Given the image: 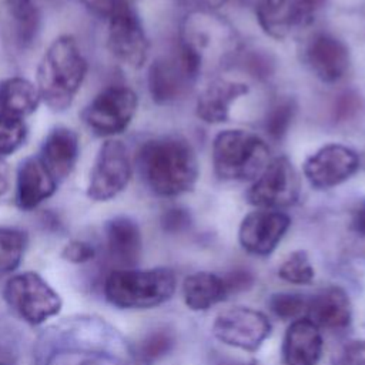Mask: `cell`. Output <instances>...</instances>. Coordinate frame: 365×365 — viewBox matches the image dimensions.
<instances>
[{"label":"cell","instance_id":"obj_1","mask_svg":"<svg viewBox=\"0 0 365 365\" xmlns=\"http://www.w3.org/2000/svg\"><path fill=\"white\" fill-rule=\"evenodd\" d=\"M137 161L144 182L161 197L188 192L198 180L195 153L181 137L170 135L145 141Z\"/></svg>","mask_w":365,"mask_h":365},{"label":"cell","instance_id":"obj_2","mask_svg":"<svg viewBox=\"0 0 365 365\" xmlns=\"http://www.w3.org/2000/svg\"><path fill=\"white\" fill-rule=\"evenodd\" d=\"M235 30L212 13H190L180 33L178 54L197 78L210 64H225L235 57Z\"/></svg>","mask_w":365,"mask_h":365},{"label":"cell","instance_id":"obj_3","mask_svg":"<svg viewBox=\"0 0 365 365\" xmlns=\"http://www.w3.org/2000/svg\"><path fill=\"white\" fill-rule=\"evenodd\" d=\"M87 63L71 36H60L48 46L37 68V90L54 110L68 108L81 87Z\"/></svg>","mask_w":365,"mask_h":365},{"label":"cell","instance_id":"obj_4","mask_svg":"<svg viewBox=\"0 0 365 365\" xmlns=\"http://www.w3.org/2000/svg\"><path fill=\"white\" fill-rule=\"evenodd\" d=\"M177 285L170 268L113 271L104 282L107 301L118 308H151L168 301Z\"/></svg>","mask_w":365,"mask_h":365},{"label":"cell","instance_id":"obj_5","mask_svg":"<svg viewBox=\"0 0 365 365\" xmlns=\"http://www.w3.org/2000/svg\"><path fill=\"white\" fill-rule=\"evenodd\" d=\"M269 163V148L258 135L244 130H224L212 143L214 171L221 180H255Z\"/></svg>","mask_w":365,"mask_h":365},{"label":"cell","instance_id":"obj_6","mask_svg":"<svg viewBox=\"0 0 365 365\" xmlns=\"http://www.w3.org/2000/svg\"><path fill=\"white\" fill-rule=\"evenodd\" d=\"M4 299L31 325H40L57 315L63 305L60 295L34 271L13 275L6 282Z\"/></svg>","mask_w":365,"mask_h":365},{"label":"cell","instance_id":"obj_7","mask_svg":"<svg viewBox=\"0 0 365 365\" xmlns=\"http://www.w3.org/2000/svg\"><path fill=\"white\" fill-rule=\"evenodd\" d=\"M135 93L124 86H111L98 93L83 111L87 127L97 135L110 137L123 133L137 111Z\"/></svg>","mask_w":365,"mask_h":365},{"label":"cell","instance_id":"obj_8","mask_svg":"<svg viewBox=\"0 0 365 365\" xmlns=\"http://www.w3.org/2000/svg\"><path fill=\"white\" fill-rule=\"evenodd\" d=\"M299 197V180L287 157L271 160L247 192L250 204L262 210L291 207Z\"/></svg>","mask_w":365,"mask_h":365},{"label":"cell","instance_id":"obj_9","mask_svg":"<svg viewBox=\"0 0 365 365\" xmlns=\"http://www.w3.org/2000/svg\"><path fill=\"white\" fill-rule=\"evenodd\" d=\"M131 178V163L125 145L118 140H107L98 150L87 195L94 201H108L118 195Z\"/></svg>","mask_w":365,"mask_h":365},{"label":"cell","instance_id":"obj_10","mask_svg":"<svg viewBox=\"0 0 365 365\" xmlns=\"http://www.w3.org/2000/svg\"><path fill=\"white\" fill-rule=\"evenodd\" d=\"M271 331L268 318L255 309L235 307L220 312L212 324V334L225 345L254 352Z\"/></svg>","mask_w":365,"mask_h":365},{"label":"cell","instance_id":"obj_11","mask_svg":"<svg viewBox=\"0 0 365 365\" xmlns=\"http://www.w3.org/2000/svg\"><path fill=\"white\" fill-rule=\"evenodd\" d=\"M107 20V41L111 53L130 67H141L147 60L150 44L141 21L130 1H124Z\"/></svg>","mask_w":365,"mask_h":365},{"label":"cell","instance_id":"obj_12","mask_svg":"<svg viewBox=\"0 0 365 365\" xmlns=\"http://www.w3.org/2000/svg\"><path fill=\"white\" fill-rule=\"evenodd\" d=\"M359 168L358 154L342 144H328L311 154L304 163V174L308 182L327 190L342 184Z\"/></svg>","mask_w":365,"mask_h":365},{"label":"cell","instance_id":"obj_13","mask_svg":"<svg viewBox=\"0 0 365 365\" xmlns=\"http://www.w3.org/2000/svg\"><path fill=\"white\" fill-rule=\"evenodd\" d=\"M317 0H258V24L269 37L282 40L314 21Z\"/></svg>","mask_w":365,"mask_h":365},{"label":"cell","instance_id":"obj_14","mask_svg":"<svg viewBox=\"0 0 365 365\" xmlns=\"http://www.w3.org/2000/svg\"><path fill=\"white\" fill-rule=\"evenodd\" d=\"M291 220L277 210L252 211L241 221L238 240L241 247L252 255H269L285 235Z\"/></svg>","mask_w":365,"mask_h":365},{"label":"cell","instance_id":"obj_15","mask_svg":"<svg viewBox=\"0 0 365 365\" xmlns=\"http://www.w3.org/2000/svg\"><path fill=\"white\" fill-rule=\"evenodd\" d=\"M40 31V11L31 0H3L0 36L6 47L24 53L33 47Z\"/></svg>","mask_w":365,"mask_h":365},{"label":"cell","instance_id":"obj_16","mask_svg":"<svg viewBox=\"0 0 365 365\" xmlns=\"http://www.w3.org/2000/svg\"><path fill=\"white\" fill-rule=\"evenodd\" d=\"M304 58L309 70L324 83L339 81L351 64L345 43L329 33L312 36L305 47Z\"/></svg>","mask_w":365,"mask_h":365},{"label":"cell","instance_id":"obj_17","mask_svg":"<svg viewBox=\"0 0 365 365\" xmlns=\"http://www.w3.org/2000/svg\"><path fill=\"white\" fill-rule=\"evenodd\" d=\"M194 80L180 54L157 58L148 68V90L157 104H170L184 97Z\"/></svg>","mask_w":365,"mask_h":365},{"label":"cell","instance_id":"obj_18","mask_svg":"<svg viewBox=\"0 0 365 365\" xmlns=\"http://www.w3.org/2000/svg\"><path fill=\"white\" fill-rule=\"evenodd\" d=\"M57 181L44 167L38 157H29L21 161L16 180V204L21 210H33L51 197Z\"/></svg>","mask_w":365,"mask_h":365},{"label":"cell","instance_id":"obj_19","mask_svg":"<svg viewBox=\"0 0 365 365\" xmlns=\"http://www.w3.org/2000/svg\"><path fill=\"white\" fill-rule=\"evenodd\" d=\"M38 158L56 181L64 180L70 175L78 158L77 134L67 127H56L43 141Z\"/></svg>","mask_w":365,"mask_h":365},{"label":"cell","instance_id":"obj_20","mask_svg":"<svg viewBox=\"0 0 365 365\" xmlns=\"http://www.w3.org/2000/svg\"><path fill=\"white\" fill-rule=\"evenodd\" d=\"M106 248L110 259L121 268H131L141 254V234L137 222L128 217H114L104 227Z\"/></svg>","mask_w":365,"mask_h":365},{"label":"cell","instance_id":"obj_21","mask_svg":"<svg viewBox=\"0 0 365 365\" xmlns=\"http://www.w3.org/2000/svg\"><path fill=\"white\" fill-rule=\"evenodd\" d=\"M322 352L319 328L308 318L294 321L284 336L282 358L285 365H317Z\"/></svg>","mask_w":365,"mask_h":365},{"label":"cell","instance_id":"obj_22","mask_svg":"<svg viewBox=\"0 0 365 365\" xmlns=\"http://www.w3.org/2000/svg\"><path fill=\"white\" fill-rule=\"evenodd\" d=\"M308 319L318 328L344 329L349 325L352 308L348 294L339 287H329L317 294L307 305Z\"/></svg>","mask_w":365,"mask_h":365},{"label":"cell","instance_id":"obj_23","mask_svg":"<svg viewBox=\"0 0 365 365\" xmlns=\"http://www.w3.org/2000/svg\"><path fill=\"white\" fill-rule=\"evenodd\" d=\"M248 93V86L240 81L217 78L201 93L197 100V115L208 124L228 120L231 104Z\"/></svg>","mask_w":365,"mask_h":365},{"label":"cell","instance_id":"obj_24","mask_svg":"<svg viewBox=\"0 0 365 365\" xmlns=\"http://www.w3.org/2000/svg\"><path fill=\"white\" fill-rule=\"evenodd\" d=\"M41 97L31 81L23 77H11L0 84V114L20 118L36 111Z\"/></svg>","mask_w":365,"mask_h":365},{"label":"cell","instance_id":"obj_25","mask_svg":"<svg viewBox=\"0 0 365 365\" xmlns=\"http://www.w3.org/2000/svg\"><path fill=\"white\" fill-rule=\"evenodd\" d=\"M184 301L194 311H205L227 298L222 278L212 272H195L182 284Z\"/></svg>","mask_w":365,"mask_h":365},{"label":"cell","instance_id":"obj_26","mask_svg":"<svg viewBox=\"0 0 365 365\" xmlns=\"http://www.w3.org/2000/svg\"><path fill=\"white\" fill-rule=\"evenodd\" d=\"M175 344L174 332L167 328H155L145 334L135 345L134 356L140 365H153L164 358Z\"/></svg>","mask_w":365,"mask_h":365},{"label":"cell","instance_id":"obj_27","mask_svg":"<svg viewBox=\"0 0 365 365\" xmlns=\"http://www.w3.org/2000/svg\"><path fill=\"white\" fill-rule=\"evenodd\" d=\"M27 245L24 231L11 227H0V274L13 272L21 262Z\"/></svg>","mask_w":365,"mask_h":365},{"label":"cell","instance_id":"obj_28","mask_svg":"<svg viewBox=\"0 0 365 365\" xmlns=\"http://www.w3.org/2000/svg\"><path fill=\"white\" fill-rule=\"evenodd\" d=\"M297 104L291 97H278L267 111L264 128L271 140L281 141L294 120Z\"/></svg>","mask_w":365,"mask_h":365},{"label":"cell","instance_id":"obj_29","mask_svg":"<svg viewBox=\"0 0 365 365\" xmlns=\"http://www.w3.org/2000/svg\"><path fill=\"white\" fill-rule=\"evenodd\" d=\"M278 275L291 284H308L314 278V268L305 251H295L288 255L278 269Z\"/></svg>","mask_w":365,"mask_h":365},{"label":"cell","instance_id":"obj_30","mask_svg":"<svg viewBox=\"0 0 365 365\" xmlns=\"http://www.w3.org/2000/svg\"><path fill=\"white\" fill-rule=\"evenodd\" d=\"M27 134L23 120L0 114V157L14 153Z\"/></svg>","mask_w":365,"mask_h":365},{"label":"cell","instance_id":"obj_31","mask_svg":"<svg viewBox=\"0 0 365 365\" xmlns=\"http://www.w3.org/2000/svg\"><path fill=\"white\" fill-rule=\"evenodd\" d=\"M308 301L299 295V294H289V292H281L274 294L269 298V308L271 311L284 319L297 318L304 311H307Z\"/></svg>","mask_w":365,"mask_h":365},{"label":"cell","instance_id":"obj_32","mask_svg":"<svg viewBox=\"0 0 365 365\" xmlns=\"http://www.w3.org/2000/svg\"><path fill=\"white\" fill-rule=\"evenodd\" d=\"M334 365H365V341H351L342 346Z\"/></svg>","mask_w":365,"mask_h":365},{"label":"cell","instance_id":"obj_33","mask_svg":"<svg viewBox=\"0 0 365 365\" xmlns=\"http://www.w3.org/2000/svg\"><path fill=\"white\" fill-rule=\"evenodd\" d=\"M61 255L68 262L83 264V262L93 259L96 255V251H94L93 245H90L88 242L80 241V240H73L64 245Z\"/></svg>","mask_w":365,"mask_h":365},{"label":"cell","instance_id":"obj_34","mask_svg":"<svg viewBox=\"0 0 365 365\" xmlns=\"http://www.w3.org/2000/svg\"><path fill=\"white\" fill-rule=\"evenodd\" d=\"M221 278H222V282L225 287L227 297H230L232 294H240V292L248 291L254 284L252 274L245 269H234Z\"/></svg>","mask_w":365,"mask_h":365},{"label":"cell","instance_id":"obj_35","mask_svg":"<svg viewBox=\"0 0 365 365\" xmlns=\"http://www.w3.org/2000/svg\"><path fill=\"white\" fill-rule=\"evenodd\" d=\"M190 222H191V218L188 211L178 207L167 210L161 217V225L164 231L173 232V234L185 231L190 227Z\"/></svg>","mask_w":365,"mask_h":365},{"label":"cell","instance_id":"obj_36","mask_svg":"<svg viewBox=\"0 0 365 365\" xmlns=\"http://www.w3.org/2000/svg\"><path fill=\"white\" fill-rule=\"evenodd\" d=\"M359 107H361L359 97L354 93H346L341 96V98L338 100L335 107V115L338 120H346L352 117Z\"/></svg>","mask_w":365,"mask_h":365},{"label":"cell","instance_id":"obj_37","mask_svg":"<svg viewBox=\"0 0 365 365\" xmlns=\"http://www.w3.org/2000/svg\"><path fill=\"white\" fill-rule=\"evenodd\" d=\"M58 365H121L113 358L103 355H91V354H80L71 355L68 361L60 359Z\"/></svg>","mask_w":365,"mask_h":365},{"label":"cell","instance_id":"obj_38","mask_svg":"<svg viewBox=\"0 0 365 365\" xmlns=\"http://www.w3.org/2000/svg\"><path fill=\"white\" fill-rule=\"evenodd\" d=\"M87 9L101 17H110L124 1L130 0H80Z\"/></svg>","mask_w":365,"mask_h":365},{"label":"cell","instance_id":"obj_39","mask_svg":"<svg viewBox=\"0 0 365 365\" xmlns=\"http://www.w3.org/2000/svg\"><path fill=\"white\" fill-rule=\"evenodd\" d=\"M191 13H212L225 4L227 0H175Z\"/></svg>","mask_w":365,"mask_h":365},{"label":"cell","instance_id":"obj_40","mask_svg":"<svg viewBox=\"0 0 365 365\" xmlns=\"http://www.w3.org/2000/svg\"><path fill=\"white\" fill-rule=\"evenodd\" d=\"M349 228L355 232L359 238L365 240V198L361 200L351 212Z\"/></svg>","mask_w":365,"mask_h":365},{"label":"cell","instance_id":"obj_41","mask_svg":"<svg viewBox=\"0 0 365 365\" xmlns=\"http://www.w3.org/2000/svg\"><path fill=\"white\" fill-rule=\"evenodd\" d=\"M10 185V168L9 164L0 157V195H3Z\"/></svg>","mask_w":365,"mask_h":365},{"label":"cell","instance_id":"obj_42","mask_svg":"<svg viewBox=\"0 0 365 365\" xmlns=\"http://www.w3.org/2000/svg\"><path fill=\"white\" fill-rule=\"evenodd\" d=\"M215 365H257L255 362H241V361H232V359H218Z\"/></svg>","mask_w":365,"mask_h":365},{"label":"cell","instance_id":"obj_43","mask_svg":"<svg viewBox=\"0 0 365 365\" xmlns=\"http://www.w3.org/2000/svg\"><path fill=\"white\" fill-rule=\"evenodd\" d=\"M0 365H4V364H1V362H0Z\"/></svg>","mask_w":365,"mask_h":365}]
</instances>
